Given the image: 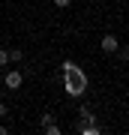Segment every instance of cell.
Wrapping results in <instances>:
<instances>
[{"instance_id": "obj_1", "label": "cell", "mask_w": 129, "mask_h": 135, "mask_svg": "<svg viewBox=\"0 0 129 135\" xmlns=\"http://www.w3.org/2000/svg\"><path fill=\"white\" fill-rule=\"evenodd\" d=\"M60 69H63V75H66V93H69V96H81V93L87 90V78H84V72H81V69H78L72 60H66Z\"/></svg>"}, {"instance_id": "obj_2", "label": "cell", "mask_w": 129, "mask_h": 135, "mask_svg": "<svg viewBox=\"0 0 129 135\" xmlns=\"http://www.w3.org/2000/svg\"><path fill=\"white\" fill-rule=\"evenodd\" d=\"M3 81H6V87H9V90H18V87L24 84V75L18 72V69H12V72H6Z\"/></svg>"}, {"instance_id": "obj_3", "label": "cell", "mask_w": 129, "mask_h": 135, "mask_svg": "<svg viewBox=\"0 0 129 135\" xmlns=\"http://www.w3.org/2000/svg\"><path fill=\"white\" fill-rule=\"evenodd\" d=\"M99 45H102V51H108V54H111V51H117V48H120V39H117L114 33H105Z\"/></svg>"}, {"instance_id": "obj_4", "label": "cell", "mask_w": 129, "mask_h": 135, "mask_svg": "<svg viewBox=\"0 0 129 135\" xmlns=\"http://www.w3.org/2000/svg\"><path fill=\"white\" fill-rule=\"evenodd\" d=\"M42 129L48 135H60V126L54 123V114H42Z\"/></svg>"}, {"instance_id": "obj_5", "label": "cell", "mask_w": 129, "mask_h": 135, "mask_svg": "<svg viewBox=\"0 0 129 135\" xmlns=\"http://www.w3.org/2000/svg\"><path fill=\"white\" fill-rule=\"evenodd\" d=\"M81 132H84V135H99V126H96L93 120H84V126H81Z\"/></svg>"}, {"instance_id": "obj_6", "label": "cell", "mask_w": 129, "mask_h": 135, "mask_svg": "<svg viewBox=\"0 0 129 135\" xmlns=\"http://www.w3.org/2000/svg\"><path fill=\"white\" fill-rule=\"evenodd\" d=\"M21 57H24V54H21V51H18V48H12V51H9V60H12V63H18V60H21Z\"/></svg>"}, {"instance_id": "obj_7", "label": "cell", "mask_w": 129, "mask_h": 135, "mask_svg": "<svg viewBox=\"0 0 129 135\" xmlns=\"http://www.w3.org/2000/svg\"><path fill=\"white\" fill-rule=\"evenodd\" d=\"M6 63H9V51H3V48H0V66H6Z\"/></svg>"}, {"instance_id": "obj_8", "label": "cell", "mask_w": 129, "mask_h": 135, "mask_svg": "<svg viewBox=\"0 0 129 135\" xmlns=\"http://www.w3.org/2000/svg\"><path fill=\"white\" fill-rule=\"evenodd\" d=\"M78 114H81L84 120H90V108H87V105H81V108H78Z\"/></svg>"}, {"instance_id": "obj_9", "label": "cell", "mask_w": 129, "mask_h": 135, "mask_svg": "<svg viewBox=\"0 0 129 135\" xmlns=\"http://www.w3.org/2000/svg\"><path fill=\"white\" fill-rule=\"evenodd\" d=\"M120 51V57H123V60H129V45H123V48H117Z\"/></svg>"}, {"instance_id": "obj_10", "label": "cell", "mask_w": 129, "mask_h": 135, "mask_svg": "<svg viewBox=\"0 0 129 135\" xmlns=\"http://www.w3.org/2000/svg\"><path fill=\"white\" fill-rule=\"evenodd\" d=\"M72 3V0H54V6H60V9H63V6H69Z\"/></svg>"}, {"instance_id": "obj_11", "label": "cell", "mask_w": 129, "mask_h": 135, "mask_svg": "<svg viewBox=\"0 0 129 135\" xmlns=\"http://www.w3.org/2000/svg\"><path fill=\"white\" fill-rule=\"evenodd\" d=\"M3 117H6V105L0 102V120H3Z\"/></svg>"}, {"instance_id": "obj_12", "label": "cell", "mask_w": 129, "mask_h": 135, "mask_svg": "<svg viewBox=\"0 0 129 135\" xmlns=\"http://www.w3.org/2000/svg\"><path fill=\"white\" fill-rule=\"evenodd\" d=\"M0 135H6V126H3V123H0Z\"/></svg>"}]
</instances>
